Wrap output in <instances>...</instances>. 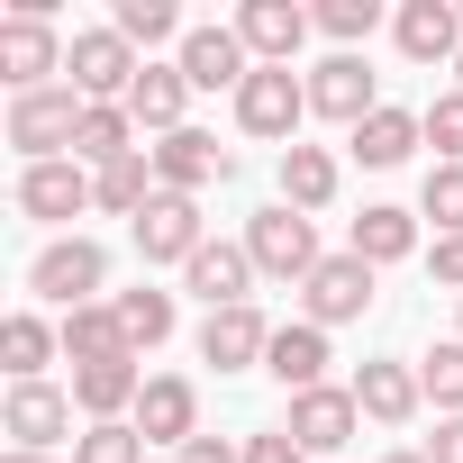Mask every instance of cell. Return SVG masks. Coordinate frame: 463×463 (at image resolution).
I'll return each mask as SVG.
<instances>
[{
    "mask_svg": "<svg viewBox=\"0 0 463 463\" xmlns=\"http://www.w3.org/2000/svg\"><path fill=\"white\" fill-rule=\"evenodd\" d=\"M209 237H200V200H182V191H155L146 200V218H137V255L146 264H191Z\"/></svg>",
    "mask_w": 463,
    "mask_h": 463,
    "instance_id": "12",
    "label": "cell"
},
{
    "mask_svg": "<svg viewBox=\"0 0 463 463\" xmlns=\"http://www.w3.org/2000/svg\"><path fill=\"white\" fill-rule=\"evenodd\" d=\"M146 155H155V182H164V191H182V200L237 173V155H227V146H218L209 128H173V137H155Z\"/></svg>",
    "mask_w": 463,
    "mask_h": 463,
    "instance_id": "7",
    "label": "cell"
},
{
    "mask_svg": "<svg viewBox=\"0 0 463 463\" xmlns=\"http://www.w3.org/2000/svg\"><path fill=\"white\" fill-rule=\"evenodd\" d=\"M91 200H100V182H91L73 155H55V164H28V173H19V209H28V218H82Z\"/></svg>",
    "mask_w": 463,
    "mask_h": 463,
    "instance_id": "16",
    "label": "cell"
},
{
    "mask_svg": "<svg viewBox=\"0 0 463 463\" xmlns=\"http://www.w3.org/2000/svg\"><path fill=\"white\" fill-rule=\"evenodd\" d=\"M454 91H463V55H454Z\"/></svg>",
    "mask_w": 463,
    "mask_h": 463,
    "instance_id": "44",
    "label": "cell"
},
{
    "mask_svg": "<svg viewBox=\"0 0 463 463\" xmlns=\"http://www.w3.org/2000/svg\"><path fill=\"white\" fill-rule=\"evenodd\" d=\"M64 354H73V364H109V354H128V327H118V300H91V309H64Z\"/></svg>",
    "mask_w": 463,
    "mask_h": 463,
    "instance_id": "28",
    "label": "cell"
},
{
    "mask_svg": "<svg viewBox=\"0 0 463 463\" xmlns=\"http://www.w3.org/2000/svg\"><path fill=\"white\" fill-rule=\"evenodd\" d=\"M246 255H255V273H273V282H309V273L327 264L318 237H309V218H300L291 200H273V209L246 218Z\"/></svg>",
    "mask_w": 463,
    "mask_h": 463,
    "instance_id": "2",
    "label": "cell"
},
{
    "mask_svg": "<svg viewBox=\"0 0 463 463\" xmlns=\"http://www.w3.org/2000/svg\"><path fill=\"white\" fill-rule=\"evenodd\" d=\"M373 19H382L373 0H327V10H318V28H327L336 46H354V37H373Z\"/></svg>",
    "mask_w": 463,
    "mask_h": 463,
    "instance_id": "37",
    "label": "cell"
},
{
    "mask_svg": "<svg viewBox=\"0 0 463 463\" xmlns=\"http://www.w3.org/2000/svg\"><path fill=\"white\" fill-rule=\"evenodd\" d=\"M182 100H191L182 64H146V73H137V91H128V118H137V128H155V137H173V128H182Z\"/></svg>",
    "mask_w": 463,
    "mask_h": 463,
    "instance_id": "24",
    "label": "cell"
},
{
    "mask_svg": "<svg viewBox=\"0 0 463 463\" xmlns=\"http://www.w3.org/2000/svg\"><path fill=\"white\" fill-rule=\"evenodd\" d=\"M128 427H137L146 445H173V454H182V445L200 436V391H191L182 373H146V400H137Z\"/></svg>",
    "mask_w": 463,
    "mask_h": 463,
    "instance_id": "9",
    "label": "cell"
},
{
    "mask_svg": "<svg viewBox=\"0 0 463 463\" xmlns=\"http://www.w3.org/2000/svg\"><path fill=\"white\" fill-rule=\"evenodd\" d=\"M82 91L73 82H46V91H19L10 100V146L28 155V164H55V155H73V137H82Z\"/></svg>",
    "mask_w": 463,
    "mask_h": 463,
    "instance_id": "1",
    "label": "cell"
},
{
    "mask_svg": "<svg viewBox=\"0 0 463 463\" xmlns=\"http://www.w3.org/2000/svg\"><path fill=\"white\" fill-rule=\"evenodd\" d=\"M382 463H427V454H409V445H400V454H382Z\"/></svg>",
    "mask_w": 463,
    "mask_h": 463,
    "instance_id": "43",
    "label": "cell"
},
{
    "mask_svg": "<svg viewBox=\"0 0 463 463\" xmlns=\"http://www.w3.org/2000/svg\"><path fill=\"white\" fill-rule=\"evenodd\" d=\"M118 327H128V354H155L164 336H173V291H118Z\"/></svg>",
    "mask_w": 463,
    "mask_h": 463,
    "instance_id": "31",
    "label": "cell"
},
{
    "mask_svg": "<svg viewBox=\"0 0 463 463\" xmlns=\"http://www.w3.org/2000/svg\"><path fill=\"white\" fill-rule=\"evenodd\" d=\"M182 282L209 300V309H246V282H255V255L246 246H200L191 264H182Z\"/></svg>",
    "mask_w": 463,
    "mask_h": 463,
    "instance_id": "22",
    "label": "cell"
},
{
    "mask_svg": "<svg viewBox=\"0 0 463 463\" xmlns=\"http://www.w3.org/2000/svg\"><path fill=\"white\" fill-rule=\"evenodd\" d=\"M273 354V327H264V309L246 300V309H209L200 318V364H218V373H255Z\"/></svg>",
    "mask_w": 463,
    "mask_h": 463,
    "instance_id": "13",
    "label": "cell"
},
{
    "mask_svg": "<svg viewBox=\"0 0 463 463\" xmlns=\"http://www.w3.org/2000/svg\"><path fill=\"white\" fill-rule=\"evenodd\" d=\"M309 28H318V19H309V10H291V0H246V10H237V37H246V55H255V64H291Z\"/></svg>",
    "mask_w": 463,
    "mask_h": 463,
    "instance_id": "18",
    "label": "cell"
},
{
    "mask_svg": "<svg viewBox=\"0 0 463 463\" xmlns=\"http://www.w3.org/2000/svg\"><path fill=\"white\" fill-rule=\"evenodd\" d=\"M137 400H146V373H137V354L73 364V409H82L91 427H109V418H137Z\"/></svg>",
    "mask_w": 463,
    "mask_h": 463,
    "instance_id": "15",
    "label": "cell"
},
{
    "mask_svg": "<svg viewBox=\"0 0 463 463\" xmlns=\"http://www.w3.org/2000/svg\"><path fill=\"white\" fill-rule=\"evenodd\" d=\"M64 345V327H46L37 309H19L10 327H0V364H10V382H46V354Z\"/></svg>",
    "mask_w": 463,
    "mask_h": 463,
    "instance_id": "29",
    "label": "cell"
},
{
    "mask_svg": "<svg viewBox=\"0 0 463 463\" xmlns=\"http://www.w3.org/2000/svg\"><path fill=\"white\" fill-rule=\"evenodd\" d=\"M418 400H427V382H418L409 364H364V373H354V409H364L373 427H409Z\"/></svg>",
    "mask_w": 463,
    "mask_h": 463,
    "instance_id": "19",
    "label": "cell"
},
{
    "mask_svg": "<svg viewBox=\"0 0 463 463\" xmlns=\"http://www.w3.org/2000/svg\"><path fill=\"white\" fill-rule=\"evenodd\" d=\"M118 155H137V118H128V100H91L82 109V137H73V164H118Z\"/></svg>",
    "mask_w": 463,
    "mask_h": 463,
    "instance_id": "25",
    "label": "cell"
},
{
    "mask_svg": "<svg viewBox=\"0 0 463 463\" xmlns=\"http://www.w3.org/2000/svg\"><path fill=\"white\" fill-rule=\"evenodd\" d=\"M282 200L309 218V209H327L336 200V155L327 146H282Z\"/></svg>",
    "mask_w": 463,
    "mask_h": 463,
    "instance_id": "27",
    "label": "cell"
},
{
    "mask_svg": "<svg viewBox=\"0 0 463 463\" xmlns=\"http://www.w3.org/2000/svg\"><path fill=\"white\" fill-rule=\"evenodd\" d=\"M46 73H64L55 19H37V10H10V19H0V82H10V100H19V91H46Z\"/></svg>",
    "mask_w": 463,
    "mask_h": 463,
    "instance_id": "6",
    "label": "cell"
},
{
    "mask_svg": "<svg viewBox=\"0 0 463 463\" xmlns=\"http://www.w3.org/2000/svg\"><path fill=\"white\" fill-rule=\"evenodd\" d=\"M128 46H164V37H191L182 19H173V0H118V19H109Z\"/></svg>",
    "mask_w": 463,
    "mask_h": 463,
    "instance_id": "32",
    "label": "cell"
},
{
    "mask_svg": "<svg viewBox=\"0 0 463 463\" xmlns=\"http://www.w3.org/2000/svg\"><path fill=\"white\" fill-rule=\"evenodd\" d=\"M64 73H73V91H82V100H128L146 64H137V46H128L118 28H82V37L64 46Z\"/></svg>",
    "mask_w": 463,
    "mask_h": 463,
    "instance_id": "4",
    "label": "cell"
},
{
    "mask_svg": "<svg viewBox=\"0 0 463 463\" xmlns=\"http://www.w3.org/2000/svg\"><path fill=\"white\" fill-rule=\"evenodd\" d=\"M354 427H364V409H354V391H336V382L300 391V400H291V418H282V436H291L300 454H336Z\"/></svg>",
    "mask_w": 463,
    "mask_h": 463,
    "instance_id": "10",
    "label": "cell"
},
{
    "mask_svg": "<svg viewBox=\"0 0 463 463\" xmlns=\"http://www.w3.org/2000/svg\"><path fill=\"white\" fill-rule=\"evenodd\" d=\"M246 463H309V454H300L282 427H264V436H246Z\"/></svg>",
    "mask_w": 463,
    "mask_h": 463,
    "instance_id": "38",
    "label": "cell"
},
{
    "mask_svg": "<svg viewBox=\"0 0 463 463\" xmlns=\"http://www.w3.org/2000/svg\"><path fill=\"white\" fill-rule=\"evenodd\" d=\"M418 118H427V146H436V164H463V91H436Z\"/></svg>",
    "mask_w": 463,
    "mask_h": 463,
    "instance_id": "36",
    "label": "cell"
},
{
    "mask_svg": "<svg viewBox=\"0 0 463 463\" xmlns=\"http://www.w3.org/2000/svg\"><path fill=\"white\" fill-rule=\"evenodd\" d=\"M418 137H427V118H418V109H391V100H382V109H373V118L354 128V155H364L373 173H391V164H409V146H418Z\"/></svg>",
    "mask_w": 463,
    "mask_h": 463,
    "instance_id": "26",
    "label": "cell"
},
{
    "mask_svg": "<svg viewBox=\"0 0 463 463\" xmlns=\"http://www.w3.org/2000/svg\"><path fill=\"white\" fill-rule=\"evenodd\" d=\"M100 282H109V255H100L91 237H55V246L28 264V291H37V300H55V309H91V300H100Z\"/></svg>",
    "mask_w": 463,
    "mask_h": 463,
    "instance_id": "3",
    "label": "cell"
},
{
    "mask_svg": "<svg viewBox=\"0 0 463 463\" xmlns=\"http://www.w3.org/2000/svg\"><path fill=\"white\" fill-rule=\"evenodd\" d=\"M309 109L318 118H345V128H364L382 100H373V64L364 55H327L318 73H309Z\"/></svg>",
    "mask_w": 463,
    "mask_h": 463,
    "instance_id": "17",
    "label": "cell"
},
{
    "mask_svg": "<svg viewBox=\"0 0 463 463\" xmlns=\"http://www.w3.org/2000/svg\"><path fill=\"white\" fill-rule=\"evenodd\" d=\"M182 463H246V445H218V436H191Z\"/></svg>",
    "mask_w": 463,
    "mask_h": 463,
    "instance_id": "41",
    "label": "cell"
},
{
    "mask_svg": "<svg viewBox=\"0 0 463 463\" xmlns=\"http://www.w3.org/2000/svg\"><path fill=\"white\" fill-rule=\"evenodd\" d=\"M427 273H436L445 291H463V237H436V255H427Z\"/></svg>",
    "mask_w": 463,
    "mask_h": 463,
    "instance_id": "39",
    "label": "cell"
},
{
    "mask_svg": "<svg viewBox=\"0 0 463 463\" xmlns=\"http://www.w3.org/2000/svg\"><path fill=\"white\" fill-rule=\"evenodd\" d=\"M345 255H364V264H400V255H418V209L373 200V209L354 218V246H345Z\"/></svg>",
    "mask_w": 463,
    "mask_h": 463,
    "instance_id": "23",
    "label": "cell"
},
{
    "mask_svg": "<svg viewBox=\"0 0 463 463\" xmlns=\"http://www.w3.org/2000/svg\"><path fill=\"white\" fill-rule=\"evenodd\" d=\"M73 463H146V436H137L128 418H109V427H82V436H73Z\"/></svg>",
    "mask_w": 463,
    "mask_h": 463,
    "instance_id": "34",
    "label": "cell"
},
{
    "mask_svg": "<svg viewBox=\"0 0 463 463\" xmlns=\"http://www.w3.org/2000/svg\"><path fill=\"white\" fill-rule=\"evenodd\" d=\"M418 218H436V237H463V164H436V173H427Z\"/></svg>",
    "mask_w": 463,
    "mask_h": 463,
    "instance_id": "33",
    "label": "cell"
},
{
    "mask_svg": "<svg viewBox=\"0 0 463 463\" xmlns=\"http://www.w3.org/2000/svg\"><path fill=\"white\" fill-rule=\"evenodd\" d=\"M400 55H409V64H454V55H463L454 0H409V10H400Z\"/></svg>",
    "mask_w": 463,
    "mask_h": 463,
    "instance_id": "20",
    "label": "cell"
},
{
    "mask_svg": "<svg viewBox=\"0 0 463 463\" xmlns=\"http://www.w3.org/2000/svg\"><path fill=\"white\" fill-rule=\"evenodd\" d=\"M418 382H427V400H436L445 418H463V336H445V345L418 364Z\"/></svg>",
    "mask_w": 463,
    "mask_h": 463,
    "instance_id": "35",
    "label": "cell"
},
{
    "mask_svg": "<svg viewBox=\"0 0 463 463\" xmlns=\"http://www.w3.org/2000/svg\"><path fill=\"white\" fill-rule=\"evenodd\" d=\"M300 109H309V82H300L291 64H255V82L237 91V128H246V137L300 146Z\"/></svg>",
    "mask_w": 463,
    "mask_h": 463,
    "instance_id": "5",
    "label": "cell"
},
{
    "mask_svg": "<svg viewBox=\"0 0 463 463\" xmlns=\"http://www.w3.org/2000/svg\"><path fill=\"white\" fill-rule=\"evenodd\" d=\"M264 373H273L291 400H300V391H318V382H327V327H309V318H300V327H273Z\"/></svg>",
    "mask_w": 463,
    "mask_h": 463,
    "instance_id": "21",
    "label": "cell"
},
{
    "mask_svg": "<svg viewBox=\"0 0 463 463\" xmlns=\"http://www.w3.org/2000/svg\"><path fill=\"white\" fill-rule=\"evenodd\" d=\"M64 427H73V391H55V382H10L0 436H19V454H46Z\"/></svg>",
    "mask_w": 463,
    "mask_h": 463,
    "instance_id": "14",
    "label": "cell"
},
{
    "mask_svg": "<svg viewBox=\"0 0 463 463\" xmlns=\"http://www.w3.org/2000/svg\"><path fill=\"white\" fill-rule=\"evenodd\" d=\"M91 182H100V209H118V218H146V200L164 191V182H155V155H146V146H137V155H118V164H100Z\"/></svg>",
    "mask_w": 463,
    "mask_h": 463,
    "instance_id": "30",
    "label": "cell"
},
{
    "mask_svg": "<svg viewBox=\"0 0 463 463\" xmlns=\"http://www.w3.org/2000/svg\"><path fill=\"white\" fill-rule=\"evenodd\" d=\"M0 463H55V454H19V445H10V454H0Z\"/></svg>",
    "mask_w": 463,
    "mask_h": 463,
    "instance_id": "42",
    "label": "cell"
},
{
    "mask_svg": "<svg viewBox=\"0 0 463 463\" xmlns=\"http://www.w3.org/2000/svg\"><path fill=\"white\" fill-rule=\"evenodd\" d=\"M427 463H463V418H436V436H427Z\"/></svg>",
    "mask_w": 463,
    "mask_h": 463,
    "instance_id": "40",
    "label": "cell"
},
{
    "mask_svg": "<svg viewBox=\"0 0 463 463\" xmlns=\"http://www.w3.org/2000/svg\"><path fill=\"white\" fill-rule=\"evenodd\" d=\"M182 82H191V91H246V82H255L246 37H237V28H191V37H182Z\"/></svg>",
    "mask_w": 463,
    "mask_h": 463,
    "instance_id": "11",
    "label": "cell"
},
{
    "mask_svg": "<svg viewBox=\"0 0 463 463\" xmlns=\"http://www.w3.org/2000/svg\"><path fill=\"white\" fill-rule=\"evenodd\" d=\"M300 309H309V327L364 318V309H373V264H364V255H327V264L300 282Z\"/></svg>",
    "mask_w": 463,
    "mask_h": 463,
    "instance_id": "8",
    "label": "cell"
}]
</instances>
